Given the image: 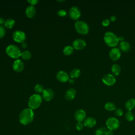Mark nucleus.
<instances>
[{
  "instance_id": "29",
  "label": "nucleus",
  "mask_w": 135,
  "mask_h": 135,
  "mask_svg": "<svg viewBox=\"0 0 135 135\" xmlns=\"http://www.w3.org/2000/svg\"><path fill=\"white\" fill-rule=\"evenodd\" d=\"M44 88L43 85H42L40 84H37V85H36L34 87V90L37 93H42L44 91Z\"/></svg>"
},
{
  "instance_id": "6",
  "label": "nucleus",
  "mask_w": 135,
  "mask_h": 135,
  "mask_svg": "<svg viewBox=\"0 0 135 135\" xmlns=\"http://www.w3.org/2000/svg\"><path fill=\"white\" fill-rule=\"evenodd\" d=\"M105 124L108 130L114 131L119 128L120 122L118 119L115 117H110L106 120Z\"/></svg>"
},
{
  "instance_id": "40",
  "label": "nucleus",
  "mask_w": 135,
  "mask_h": 135,
  "mask_svg": "<svg viewBox=\"0 0 135 135\" xmlns=\"http://www.w3.org/2000/svg\"><path fill=\"white\" fill-rule=\"evenodd\" d=\"M69 82L70 83H71V84H73V83H74V80L73 79H69Z\"/></svg>"
},
{
  "instance_id": "17",
  "label": "nucleus",
  "mask_w": 135,
  "mask_h": 135,
  "mask_svg": "<svg viewBox=\"0 0 135 135\" xmlns=\"http://www.w3.org/2000/svg\"><path fill=\"white\" fill-rule=\"evenodd\" d=\"M76 95V90L74 88H70L69 89L65 94V98L68 100H72L75 97Z\"/></svg>"
},
{
  "instance_id": "27",
  "label": "nucleus",
  "mask_w": 135,
  "mask_h": 135,
  "mask_svg": "<svg viewBox=\"0 0 135 135\" xmlns=\"http://www.w3.org/2000/svg\"><path fill=\"white\" fill-rule=\"evenodd\" d=\"M21 56L22 57V58L23 59L27 60H29L31 58L32 54L28 51H24L21 53Z\"/></svg>"
},
{
  "instance_id": "38",
  "label": "nucleus",
  "mask_w": 135,
  "mask_h": 135,
  "mask_svg": "<svg viewBox=\"0 0 135 135\" xmlns=\"http://www.w3.org/2000/svg\"><path fill=\"white\" fill-rule=\"evenodd\" d=\"M21 44H22V47L23 48H26L27 47V43H25V42L22 43H21Z\"/></svg>"
},
{
  "instance_id": "12",
  "label": "nucleus",
  "mask_w": 135,
  "mask_h": 135,
  "mask_svg": "<svg viewBox=\"0 0 135 135\" xmlns=\"http://www.w3.org/2000/svg\"><path fill=\"white\" fill-rule=\"evenodd\" d=\"M74 117L78 122H82L85 119L86 112L83 109H79L75 112Z\"/></svg>"
},
{
  "instance_id": "5",
  "label": "nucleus",
  "mask_w": 135,
  "mask_h": 135,
  "mask_svg": "<svg viewBox=\"0 0 135 135\" xmlns=\"http://www.w3.org/2000/svg\"><path fill=\"white\" fill-rule=\"evenodd\" d=\"M75 28L76 31L81 34H86L89 32V26L88 24L83 21H78L75 23Z\"/></svg>"
},
{
  "instance_id": "15",
  "label": "nucleus",
  "mask_w": 135,
  "mask_h": 135,
  "mask_svg": "<svg viewBox=\"0 0 135 135\" xmlns=\"http://www.w3.org/2000/svg\"><path fill=\"white\" fill-rule=\"evenodd\" d=\"M56 78L61 82H65L69 81V75L64 71H60L56 74Z\"/></svg>"
},
{
  "instance_id": "10",
  "label": "nucleus",
  "mask_w": 135,
  "mask_h": 135,
  "mask_svg": "<svg viewBox=\"0 0 135 135\" xmlns=\"http://www.w3.org/2000/svg\"><path fill=\"white\" fill-rule=\"evenodd\" d=\"M109 57L112 61H117L121 56V52L119 49L117 47L112 48L109 52Z\"/></svg>"
},
{
  "instance_id": "36",
  "label": "nucleus",
  "mask_w": 135,
  "mask_h": 135,
  "mask_svg": "<svg viewBox=\"0 0 135 135\" xmlns=\"http://www.w3.org/2000/svg\"><path fill=\"white\" fill-rule=\"evenodd\" d=\"M116 20V17L114 15H112L110 17V21L112 22H114Z\"/></svg>"
},
{
  "instance_id": "25",
  "label": "nucleus",
  "mask_w": 135,
  "mask_h": 135,
  "mask_svg": "<svg viewBox=\"0 0 135 135\" xmlns=\"http://www.w3.org/2000/svg\"><path fill=\"white\" fill-rule=\"evenodd\" d=\"M15 23V21L12 18H8L5 21L4 26L7 28H12Z\"/></svg>"
},
{
  "instance_id": "30",
  "label": "nucleus",
  "mask_w": 135,
  "mask_h": 135,
  "mask_svg": "<svg viewBox=\"0 0 135 135\" xmlns=\"http://www.w3.org/2000/svg\"><path fill=\"white\" fill-rule=\"evenodd\" d=\"M84 127V124L82 122H78L75 124V128L78 131L82 130L83 129Z\"/></svg>"
},
{
  "instance_id": "11",
  "label": "nucleus",
  "mask_w": 135,
  "mask_h": 135,
  "mask_svg": "<svg viewBox=\"0 0 135 135\" xmlns=\"http://www.w3.org/2000/svg\"><path fill=\"white\" fill-rule=\"evenodd\" d=\"M73 47L76 50H80L83 49L86 46V43L84 40L80 38L75 40L73 42Z\"/></svg>"
},
{
  "instance_id": "22",
  "label": "nucleus",
  "mask_w": 135,
  "mask_h": 135,
  "mask_svg": "<svg viewBox=\"0 0 135 135\" xmlns=\"http://www.w3.org/2000/svg\"><path fill=\"white\" fill-rule=\"evenodd\" d=\"M104 108L107 111H112L115 110V109H116V105L113 102H108L104 104Z\"/></svg>"
},
{
  "instance_id": "1",
  "label": "nucleus",
  "mask_w": 135,
  "mask_h": 135,
  "mask_svg": "<svg viewBox=\"0 0 135 135\" xmlns=\"http://www.w3.org/2000/svg\"><path fill=\"white\" fill-rule=\"evenodd\" d=\"M34 119V112L30 108L23 109L19 115V121L23 125H27L31 123Z\"/></svg>"
},
{
  "instance_id": "32",
  "label": "nucleus",
  "mask_w": 135,
  "mask_h": 135,
  "mask_svg": "<svg viewBox=\"0 0 135 135\" xmlns=\"http://www.w3.org/2000/svg\"><path fill=\"white\" fill-rule=\"evenodd\" d=\"M5 28L2 25H0V38H3L5 36Z\"/></svg>"
},
{
  "instance_id": "21",
  "label": "nucleus",
  "mask_w": 135,
  "mask_h": 135,
  "mask_svg": "<svg viewBox=\"0 0 135 135\" xmlns=\"http://www.w3.org/2000/svg\"><path fill=\"white\" fill-rule=\"evenodd\" d=\"M109 130L105 127H100L98 128L95 131V135H108Z\"/></svg>"
},
{
  "instance_id": "35",
  "label": "nucleus",
  "mask_w": 135,
  "mask_h": 135,
  "mask_svg": "<svg viewBox=\"0 0 135 135\" xmlns=\"http://www.w3.org/2000/svg\"><path fill=\"white\" fill-rule=\"evenodd\" d=\"M27 2L29 3L30 4H31V5L34 6L38 3V0H28Z\"/></svg>"
},
{
  "instance_id": "39",
  "label": "nucleus",
  "mask_w": 135,
  "mask_h": 135,
  "mask_svg": "<svg viewBox=\"0 0 135 135\" xmlns=\"http://www.w3.org/2000/svg\"><path fill=\"white\" fill-rule=\"evenodd\" d=\"M118 40H119V41H120V42H122V41H124V37H123V36H119V37H118Z\"/></svg>"
},
{
  "instance_id": "4",
  "label": "nucleus",
  "mask_w": 135,
  "mask_h": 135,
  "mask_svg": "<svg viewBox=\"0 0 135 135\" xmlns=\"http://www.w3.org/2000/svg\"><path fill=\"white\" fill-rule=\"evenodd\" d=\"M6 54L11 57L13 59H18L21 54L20 49L16 45L11 44L9 45L6 48Z\"/></svg>"
},
{
  "instance_id": "19",
  "label": "nucleus",
  "mask_w": 135,
  "mask_h": 135,
  "mask_svg": "<svg viewBox=\"0 0 135 135\" xmlns=\"http://www.w3.org/2000/svg\"><path fill=\"white\" fill-rule=\"evenodd\" d=\"M135 107V99L131 98L127 100L125 103V108L128 111H131Z\"/></svg>"
},
{
  "instance_id": "33",
  "label": "nucleus",
  "mask_w": 135,
  "mask_h": 135,
  "mask_svg": "<svg viewBox=\"0 0 135 135\" xmlns=\"http://www.w3.org/2000/svg\"><path fill=\"white\" fill-rule=\"evenodd\" d=\"M66 11L64 9H60L57 12V15L60 17L65 16L66 15Z\"/></svg>"
},
{
  "instance_id": "41",
  "label": "nucleus",
  "mask_w": 135,
  "mask_h": 135,
  "mask_svg": "<svg viewBox=\"0 0 135 135\" xmlns=\"http://www.w3.org/2000/svg\"><path fill=\"white\" fill-rule=\"evenodd\" d=\"M57 2H64V1H57Z\"/></svg>"
},
{
  "instance_id": "16",
  "label": "nucleus",
  "mask_w": 135,
  "mask_h": 135,
  "mask_svg": "<svg viewBox=\"0 0 135 135\" xmlns=\"http://www.w3.org/2000/svg\"><path fill=\"white\" fill-rule=\"evenodd\" d=\"M97 121L95 118L92 117H89L85 118L83 121L84 126L87 128H92L95 126Z\"/></svg>"
},
{
  "instance_id": "9",
  "label": "nucleus",
  "mask_w": 135,
  "mask_h": 135,
  "mask_svg": "<svg viewBox=\"0 0 135 135\" xmlns=\"http://www.w3.org/2000/svg\"><path fill=\"white\" fill-rule=\"evenodd\" d=\"M69 14L70 17L74 20H78L81 16V12L79 8L76 6L72 7L69 12Z\"/></svg>"
},
{
  "instance_id": "28",
  "label": "nucleus",
  "mask_w": 135,
  "mask_h": 135,
  "mask_svg": "<svg viewBox=\"0 0 135 135\" xmlns=\"http://www.w3.org/2000/svg\"><path fill=\"white\" fill-rule=\"evenodd\" d=\"M126 119L129 122L132 121L134 119V115L131 111H128L125 114Z\"/></svg>"
},
{
  "instance_id": "26",
  "label": "nucleus",
  "mask_w": 135,
  "mask_h": 135,
  "mask_svg": "<svg viewBox=\"0 0 135 135\" xmlns=\"http://www.w3.org/2000/svg\"><path fill=\"white\" fill-rule=\"evenodd\" d=\"M73 51H74V48L73 47V46H69V45L65 46L63 50V53L65 55H70L72 54Z\"/></svg>"
},
{
  "instance_id": "31",
  "label": "nucleus",
  "mask_w": 135,
  "mask_h": 135,
  "mask_svg": "<svg viewBox=\"0 0 135 135\" xmlns=\"http://www.w3.org/2000/svg\"><path fill=\"white\" fill-rule=\"evenodd\" d=\"M115 114L118 117H121L123 114V111L121 108H116L114 110Z\"/></svg>"
},
{
  "instance_id": "24",
  "label": "nucleus",
  "mask_w": 135,
  "mask_h": 135,
  "mask_svg": "<svg viewBox=\"0 0 135 135\" xmlns=\"http://www.w3.org/2000/svg\"><path fill=\"white\" fill-rule=\"evenodd\" d=\"M81 74V71L78 69H74L70 72V75L72 79H75L78 78Z\"/></svg>"
},
{
  "instance_id": "2",
  "label": "nucleus",
  "mask_w": 135,
  "mask_h": 135,
  "mask_svg": "<svg viewBox=\"0 0 135 135\" xmlns=\"http://www.w3.org/2000/svg\"><path fill=\"white\" fill-rule=\"evenodd\" d=\"M105 43L110 47H114L118 44V37L111 32H107L105 33L103 37Z\"/></svg>"
},
{
  "instance_id": "37",
  "label": "nucleus",
  "mask_w": 135,
  "mask_h": 135,
  "mask_svg": "<svg viewBox=\"0 0 135 135\" xmlns=\"http://www.w3.org/2000/svg\"><path fill=\"white\" fill-rule=\"evenodd\" d=\"M5 22V20L3 18H0V25H2V24H4Z\"/></svg>"
},
{
  "instance_id": "23",
  "label": "nucleus",
  "mask_w": 135,
  "mask_h": 135,
  "mask_svg": "<svg viewBox=\"0 0 135 135\" xmlns=\"http://www.w3.org/2000/svg\"><path fill=\"white\" fill-rule=\"evenodd\" d=\"M121 69L120 66L117 64H114L112 65V66L111 67V71H112L113 74L115 75H119L121 72Z\"/></svg>"
},
{
  "instance_id": "8",
  "label": "nucleus",
  "mask_w": 135,
  "mask_h": 135,
  "mask_svg": "<svg viewBox=\"0 0 135 135\" xmlns=\"http://www.w3.org/2000/svg\"><path fill=\"white\" fill-rule=\"evenodd\" d=\"M102 81L105 85L111 86L115 83L116 79L113 75L111 74H107L102 77Z\"/></svg>"
},
{
  "instance_id": "3",
  "label": "nucleus",
  "mask_w": 135,
  "mask_h": 135,
  "mask_svg": "<svg viewBox=\"0 0 135 135\" xmlns=\"http://www.w3.org/2000/svg\"><path fill=\"white\" fill-rule=\"evenodd\" d=\"M42 97L38 94H34L31 95L28 101L29 108L31 109H36L38 108L42 103Z\"/></svg>"
},
{
  "instance_id": "14",
  "label": "nucleus",
  "mask_w": 135,
  "mask_h": 135,
  "mask_svg": "<svg viewBox=\"0 0 135 135\" xmlns=\"http://www.w3.org/2000/svg\"><path fill=\"white\" fill-rule=\"evenodd\" d=\"M12 67L14 71L17 72H20L23 70L24 65L23 62L21 60L17 59L13 62Z\"/></svg>"
},
{
  "instance_id": "18",
  "label": "nucleus",
  "mask_w": 135,
  "mask_h": 135,
  "mask_svg": "<svg viewBox=\"0 0 135 135\" xmlns=\"http://www.w3.org/2000/svg\"><path fill=\"white\" fill-rule=\"evenodd\" d=\"M26 15L28 18H33L36 14V9L34 6H28L25 10Z\"/></svg>"
},
{
  "instance_id": "34",
  "label": "nucleus",
  "mask_w": 135,
  "mask_h": 135,
  "mask_svg": "<svg viewBox=\"0 0 135 135\" xmlns=\"http://www.w3.org/2000/svg\"><path fill=\"white\" fill-rule=\"evenodd\" d=\"M110 24V20L108 19H104L102 22V24L104 26H107Z\"/></svg>"
},
{
  "instance_id": "20",
  "label": "nucleus",
  "mask_w": 135,
  "mask_h": 135,
  "mask_svg": "<svg viewBox=\"0 0 135 135\" xmlns=\"http://www.w3.org/2000/svg\"><path fill=\"white\" fill-rule=\"evenodd\" d=\"M119 47L122 51L124 52H127L130 50L131 46L130 44L128 42L123 41L120 43Z\"/></svg>"
},
{
  "instance_id": "7",
  "label": "nucleus",
  "mask_w": 135,
  "mask_h": 135,
  "mask_svg": "<svg viewBox=\"0 0 135 135\" xmlns=\"http://www.w3.org/2000/svg\"><path fill=\"white\" fill-rule=\"evenodd\" d=\"M12 36L13 40L17 43H22L24 42L26 39V35L25 33L19 30L14 32Z\"/></svg>"
},
{
  "instance_id": "13",
  "label": "nucleus",
  "mask_w": 135,
  "mask_h": 135,
  "mask_svg": "<svg viewBox=\"0 0 135 135\" xmlns=\"http://www.w3.org/2000/svg\"><path fill=\"white\" fill-rule=\"evenodd\" d=\"M54 92L51 89H45L42 92V97L46 101H51L54 97Z\"/></svg>"
}]
</instances>
